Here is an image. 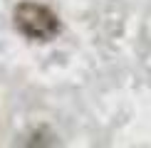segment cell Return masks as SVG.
<instances>
[{
  "instance_id": "6da1fadb",
  "label": "cell",
  "mask_w": 151,
  "mask_h": 148,
  "mask_svg": "<svg viewBox=\"0 0 151 148\" xmlns=\"http://www.w3.org/2000/svg\"><path fill=\"white\" fill-rule=\"evenodd\" d=\"M15 27L32 42H50L60 35V17L47 5L25 0L12 12Z\"/></svg>"
}]
</instances>
